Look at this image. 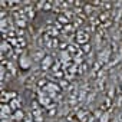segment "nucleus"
I'll list each match as a JSON object with an SVG mask.
<instances>
[]
</instances>
